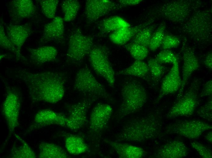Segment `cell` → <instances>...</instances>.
I'll list each match as a JSON object with an SVG mask.
<instances>
[{
  "label": "cell",
  "instance_id": "cell-1",
  "mask_svg": "<svg viewBox=\"0 0 212 158\" xmlns=\"http://www.w3.org/2000/svg\"><path fill=\"white\" fill-rule=\"evenodd\" d=\"M16 76L24 82L33 102L55 104L64 96L65 81L60 73L50 71L33 73L20 70Z\"/></svg>",
  "mask_w": 212,
  "mask_h": 158
},
{
  "label": "cell",
  "instance_id": "cell-2",
  "mask_svg": "<svg viewBox=\"0 0 212 158\" xmlns=\"http://www.w3.org/2000/svg\"><path fill=\"white\" fill-rule=\"evenodd\" d=\"M161 131L159 121L153 115L134 118L123 126L116 136V141L143 142L156 138Z\"/></svg>",
  "mask_w": 212,
  "mask_h": 158
},
{
  "label": "cell",
  "instance_id": "cell-3",
  "mask_svg": "<svg viewBox=\"0 0 212 158\" xmlns=\"http://www.w3.org/2000/svg\"><path fill=\"white\" fill-rule=\"evenodd\" d=\"M122 102L118 112L121 118L140 110L147 99L146 91L138 81L129 80L121 89Z\"/></svg>",
  "mask_w": 212,
  "mask_h": 158
},
{
  "label": "cell",
  "instance_id": "cell-4",
  "mask_svg": "<svg viewBox=\"0 0 212 158\" xmlns=\"http://www.w3.org/2000/svg\"><path fill=\"white\" fill-rule=\"evenodd\" d=\"M212 23L211 10L199 11L187 20L182 30L193 40L206 42L211 38Z\"/></svg>",
  "mask_w": 212,
  "mask_h": 158
},
{
  "label": "cell",
  "instance_id": "cell-5",
  "mask_svg": "<svg viewBox=\"0 0 212 158\" xmlns=\"http://www.w3.org/2000/svg\"><path fill=\"white\" fill-rule=\"evenodd\" d=\"M200 81L195 79L186 92L177 99L174 105L167 115L168 118L179 116H188L193 114L198 106V97Z\"/></svg>",
  "mask_w": 212,
  "mask_h": 158
},
{
  "label": "cell",
  "instance_id": "cell-6",
  "mask_svg": "<svg viewBox=\"0 0 212 158\" xmlns=\"http://www.w3.org/2000/svg\"><path fill=\"white\" fill-rule=\"evenodd\" d=\"M108 52L105 47L101 45H94L88 54L89 60L95 73L113 88L115 84V74Z\"/></svg>",
  "mask_w": 212,
  "mask_h": 158
},
{
  "label": "cell",
  "instance_id": "cell-7",
  "mask_svg": "<svg viewBox=\"0 0 212 158\" xmlns=\"http://www.w3.org/2000/svg\"><path fill=\"white\" fill-rule=\"evenodd\" d=\"M21 104L20 93L13 88L7 87L6 95L2 106V113L9 130V134L5 144L7 143L16 128L19 125Z\"/></svg>",
  "mask_w": 212,
  "mask_h": 158
},
{
  "label": "cell",
  "instance_id": "cell-8",
  "mask_svg": "<svg viewBox=\"0 0 212 158\" xmlns=\"http://www.w3.org/2000/svg\"><path fill=\"white\" fill-rule=\"evenodd\" d=\"M94 46L91 37L84 35L80 29H76L69 38L67 58L73 64L80 63L89 54Z\"/></svg>",
  "mask_w": 212,
  "mask_h": 158
},
{
  "label": "cell",
  "instance_id": "cell-9",
  "mask_svg": "<svg viewBox=\"0 0 212 158\" xmlns=\"http://www.w3.org/2000/svg\"><path fill=\"white\" fill-rule=\"evenodd\" d=\"M73 87L80 92L90 94L97 97L108 99L109 95L104 86L96 78L90 69L80 68L75 76Z\"/></svg>",
  "mask_w": 212,
  "mask_h": 158
},
{
  "label": "cell",
  "instance_id": "cell-10",
  "mask_svg": "<svg viewBox=\"0 0 212 158\" xmlns=\"http://www.w3.org/2000/svg\"><path fill=\"white\" fill-rule=\"evenodd\" d=\"M212 128L211 125L200 120H180L169 124L166 131L168 134L194 139L199 138L203 133Z\"/></svg>",
  "mask_w": 212,
  "mask_h": 158
},
{
  "label": "cell",
  "instance_id": "cell-11",
  "mask_svg": "<svg viewBox=\"0 0 212 158\" xmlns=\"http://www.w3.org/2000/svg\"><path fill=\"white\" fill-rule=\"evenodd\" d=\"M191 3L186 0L169 1L159 8V13L167 20L181 23L188 19L191 11Z\"/></svg>",
  "mask_w": 212,
  "mask_h": 158
},
{
  "label": "cell",
  "instance_id": "cell-12",
  "mask_svg": "<svg viewBox=\"0 0 212 158\" xmlns=\"http://www.w3.org/2000/svg\"><path fill=\"white\" fill-rule=\"evenodd\" d=\"M122 5L109 0H87L85 14L87 22L91 23L112 11L119 9Z\"/></svg>",
  "mask_w": 212,
  "mask_h": 158
},
{
  "label": "cell",
  "instance_id": "cell-13",
  "mask_svg": "<svg viewBox=\"0 0 212 158\" xmlns=\"http://www.w3.org/2000/svg\"><path fill=\"white\" fill-rule=\"evenodd\" d=\"M66 117L51 110L44 109L39 111L35 115L32 122L25 132H30L42 127L56 125L65 127Z\"/></svg>",
  "mask_w": 212,
  "mask_h": 158
},
{
  "label": "cell",
  "instance_id": "cell-14",
  "mask_svg": "<svg viewBox=\"0 0 212 158\" xmlns=\"http://www.w3.org/2000/svg\"><path fill=\"white\" fill-rule=\"evenodd\" d=\"M113 112V109L109 105L98 103L92 109L89 119L90 127L93 132H102L107 125Z\"/></svg>",
  "mask_w": 212,
  "mask_h": 158
},
{
  "label": "cell",
  "instance_id": "cell-15",
  "mask_svg": "<svg viewBox=\"0 0 212 158\" xmlns=\"http://www.w3.org/2000/svg\"><path fill=\"white\" fill-rule=\"evenodd\" d=\"M89 103L88 101L84 100L69 107V116L66 118L65 127L75 131L83 126L87 120Z\"/></svg>",
  "mask_w": 212,
  "mask_h": 158
},
{
  "label": "cell",
  "instance_id": "cell-16",
  "mask_svg": "<svg viewBox=\"0 0 212 158\" xmlns=\"http://www.w3.org/2000/svg\"><path fill=\"white\" fill-rule=\"evenodd\" d=\"M172 64L171 68L162 81L157 101L167 95L176 92L181 88L182 79L178 60Z\"/></svg>",
  "mask_w": 212,
  "mask_h": 158
},
{
  "label": "cell",
  "instance_id": "cell-17",
  "mask_svg": "<svg viewBox=\"0 0 212 158\" xmlns=\"http://www.w3.org/2000/svg\"><path fill=\"white\" fill-rule=\"evenodd\" d=\"M183 60L182 84L177 99L183 94L184 88L191 75L200 67L198 60L190 47H186L184 49Z\"/></svg>",
  "mask_w": 212,
  "mask_h": 158
},
{
  "label": "cell",
  "instance_id": "cell-18",
  "mask_svg": "<svg viewBox=\"0 0 212 158\" xmlns=\"http://www.w3.org/2000/svg\"><path fill=\"white\" fill-rule=\"evenodd\" d=\"M188 149L182 141L174 140L161 146L155 153L158 158H182L188 154Z\"/></svg>",
  "mask_w": 212,
  "mask_h": 158
},
{
  "label": "cell",
  "instance_id": "cell-19",
  "mask_svg": "<svg viewBox=\"0 0 212 158\" xmlns=\"http://www.w3.org/2000/svg\"><path fill=\"white\" fill-rule=\"evenodd\" d=\"M36 7L31 0H14L9 4V13L14 20L29 18L35 14Z\"/></svg>",
  "mask_w": 212,
  "mask_h": 158
},
{
  "label": "cell",
  "instance_id": "cell-20",
  "mask_svg": "<svg viewBox=\"0 0 212 158\" xmlns=\"http://www.w3.org/2000/svg\"><path fill=\"white\" fill-rule=\"evenodd\" d=\"M6 29L9 39L20 53L21 47L32 33L30 27L26 25H11L7 26Z\"/></svg>",
  "mask_w": 212,
  "mask_h": 158
},
{
  "label": "cell",
  "instance_id": "cell-21",
  "mask_svg": "<svg viewBox=\"0 0 212 158\" xmlns=\"http://www.w3.org/2000/svg\"><path fill=\"white\" fill-rule=\"evenodd\" d=\"M104 141L113 148L120 158H141L145 155V151L140 147L117 141Z\"/></svg>",
  "mask_w": 212,
  "mask_h": 158
},
{
  "label": "cell",
  "instance_id": "cell-22",
  "mask_svg": "<svg viewBox=\"0 0 212 158\" xmlns=\"http://www.w3.org/2000/svg\"><path fill=\"white\" fill-rule=\"evenodd\" d=\"M64 33L63 18L56 16L44 26L42 40L48 41H59L63 39Z\"/></svg>",
  "mask_w": 212,
  "mask_h": 158
},
{
  "label": "cell",
  "instance_id": "cell-23",
  "mask_svg": "<svg viewBox=\"0 0 212 158\" xmlns=\"http://www.w3.org/2000/svg\"><path fill=\"white\" fill-rule=\"evenodd\" d=\"M147 22L133 26L123 28L111 33L109 38L114 43L119 45L126 44L141 30L148 25Z\"/></svg>",
  "mask_w": 212,
  "mask_h": 158
},
{
  "label": "cell",
  "instance_id": "cell-24",
  "mask_svg": "<svg viewBox=\"0 0 212 158\" xmlns=\"http://www.w3.org/2000/svg\"><path fill=\"white\" fill-rule=\"evenodd\" d=\"M30 57L32 61L37 64H42L54 60L58 53L57 49L51 46H44L28 49Z\"/></svg>",
  "mask_w": 212,
  "mask_h": 158
},
{
  "label": "cell",
  "instance_id": "cell-25",
  "mask_svg": "<svg viewBox=\"0 0 212 158\" xmlns=\"http://www.w3.org/2000/svg\"><path fill=\"white\" fill-rule=\"evenodd\" d=\"M39 158H68L70 156L60 146L52 143H41L38 146Z\"/></svg>",
  "mask_w": 212,
  "mask_h": 158
},
{
  "label": "cell",
  "instance_id": "cell-26",
  "mask_svg": "<svg viewBox=\"0 0 212 158\" xmlns=\"http://www.w3.org/2000/svg\"><path fill=\"white\" fill-rule=\"evenodd\" d=\"M65 145L70 154L77 155L86 152L88 147L81 137L73 135H68L65 138Z\"/></svg>",
  "mask_w": 212,
  "mask_h": 158
},
{
  "label": "cell",
  "instance_id": "cell-27",
  "mask_svg": "<svg viewBox=\"0 0 212 158\" xmlns=\"http://www.w3.org/2000/svg\"><path fill=\"white\" fill-rule=\"evenodd\" d=\"M130 26V24L122 17L113 16L103 20L100 24L99 28L101 33L105 34Z\"/></svg>",
  "mask_w": 212,
  "mask_h": 158
},
{
  "label": "cell",
  "instance_id": "cell-28",
  "mask_svg": "<svg viewBox=\"0 0 212 158\" xmlns=\"http://www.w3.org/2000/svg\"><path fill=\"white\" fill-rule=\"evenodd\" d=\"M15 137L20 143L18 146H13L11 149L9 157L12 158H35V153L28 144L20 136L15 134Z\"/></svg>",
  "mask_w": 212,
  "mask_h": 158
},
{
  "label": "cell",
  "instance_id": "cell-29",
  "mask_svg": "<svg viewBox=\"0 0 212 158\" xmlns=\"http://www.w3.org/2000/svg\"><path fill=\"white\" fill-rule=\"evenodd\" d=\"M149 72V67L146 63L142 60H136L130 66L119 71L118 74L120 75L143 77Z\"/></svg>",
  "mask_w": 212,
  "mask_h": 158
},
{
  "label": "cell",
  "instance_id": "cell-30",
  "mask_svg": "<svg viewBox=\"0 0 212 158\" xmlns=\"http://www.w3.org/2000/svg\"><path fill=\"white\" fill-rule=\"evenodd\" d=\"M62 9L64 14V21L69 22L76 17L80 7V3L76 0L63 1L62 4Z\"/></svg>",
  "mask_w": 212,
  "mask_h": 158
},
{
  "label": "cell",
  "instance_id": "cell-31",
  "mask_svg": "<svg viewBox=\"0 0 212 158\" xmlns=\"http://www.w3.org/2000/svg\"><path fill=\"white\" fill-rule=\"evenodd\" d=\"M125 47L136 60L143 61L148 54V47L134 42H131L126 44Z\"/></svg>",
  "mask_w": 212,
  "mask_h": 158
},
{
  "label": "cell",
  "instance_id": "cell-32",
  "mask_svg": "<svg viewBox=\"0 0 212 158\" xmlns=\"http://www.w3.org/2000/svg\"><path fill=\"white\" fill-rule=\"evenodd\" d=\"M166 25L161 24L153 33L148 48L152 51L156 50L162 44L164 35Z\"/></svg>",
  "mask_w": 212,
  "mask_h": 158
},
{
  "label": "cell",
  "instance_id": "cell-33",
  "mask_svg": "<svg viewBox=\"0 0 212 158\" xmlns=\"http://www.w3.org/2000/svg\"><path fill=\"white\" fill-rule=\"evenodd\" d=\"M154 28L151 26H146L139 31L132 40L131 42L136 43L148 47L153 34Z\"/></svg>",
  "mask_w": 212,
  "mask_h": 158
},
{
  "label": "cell",
  "instance_id": "cell-34",
  "mask_svg": "<svg viewBox=\"0 0 212 158\" xmlns=\"http://www.w3.org/2000/svg\"><path fill=\"white\" fill-rule=\"evenodd\" d=\"M59 1L57 0H42L40 4L42 13L48 18L53 19L55 17Z\"/></svg>",
  "mask_w": 212,
  "mask_h": 158
},
{
  "label": "cell",
  "instance_id": "cell-35",
  "mask_svg": "<svg viewBox=\"0 0 212 158\" xmlns=\"http://www.w3.org/2000/svg\"><path fill=\"white\" fill-rule=\"evenodd\" d=\"M0 46L2 48L12 52L18 58L22 57L21 53L9 39L5 31L4 27L1 23L0 25Z\"/></svg>",
  "mask_w": 212,
  "mask_h": 158
},
{
  "label": "cell",
  "instance_id": "cell-36",
  "mask_svg": "<svg viewBox=\"0 0 212 158\" xmlns=\"http://www.w3.org/2000/svg\"><path fill=\"white\" fill-rule=\"evenodd\" d=\"M147 65L153 80L155 81H158L164 74V67L155 58L150 59L148 61Z\"/></svg>",
  "mask_w": 212,
  "mask_h": 158
},
{
  "label": "cell",
  "instance_id": "cell-37",
  "mask_svg": "<svg viewBox=\"0 0 212 158\" xmlns=\"http://www.w3.org/2000/svg\"><path fill=\"white\" fill-rule=\"evenodd\" d=\"M161 64L173 63L178 60L176 55L172 51L163 50L160 52L155 58Z\"/></svg>",
  "mask_w": 212,
  "mask_h": 158
},
{
  "label": "cell",
  "instance_id": "cell-38",
  "mask_svg": "<svg viewBox=\"0 0 212 158\" xmlns=\"http://www.w3.org/2000/svg\"><path fill=\"white\" fill-rule=\"evenodd\" d=\"M180 43V40L177 36L165 35L161 45L163 50H168L177 47Z\"/></svg>",
  "mask_w": 212,
  "mask_h": 158
},
{
  "label": "cell",
  "instance_id": "cell-39",
  "mask_svg": "<svg viewBox=\"0 0 212 158\" xmlns=\"http://www.w3.org/2000/svg\"><path fill=\"white\" fill-rule=\"evenodd\" d=\"M191 145L202 157L203 158L212 157V152L211 150L203 144L198 142H193L191 143Z\"/></svg>",
  "mask_w": 212,
  "mask_h": 158
},
{
  "label": "cell",
  "instance_id": "cell-40",
  "mask_svg": "<svg viewBox=\"0 0 212 158\" xmlns=\"http://www.w3.org/2000/svg\"><path fill=\"white\" fill-rule=\"evenodd\" d=\"M212 96L210 97L207 102L197 111V115L208 120H212Z\"/></svg>",
  "mask_w": 212,
  "mask_h": 158
},
{
  "label": "cell",
  "instance_id": "cell-41",
  "mask_svg": "<svg viewBox=\"0 0 212 158\" xmlns=\"http://www.w3.org/2000/svg\"><path fill=\"white\" fill-rule=\"evenodd\" d=\"M212 81L210 80L207 81L204 84L203 88L200 94V96L202 97L212 96Z\"/></svg>",
  "mask_w": 212,
  "mask_h": 158
},
{
  "label": "cell",
  "instance_id": "cell-42",
  "mask_svg": "<svg viewBox=\"0 0 212 158\" xmlns=\"http://www.w3.org/2000/svg\"><path fill=\"white\" fill-rule=\"evenodd\" d=\"M142 1L141 0H120L118 1V3L123 6L136 5L140 4Z\"/></svg>",
  "mask_w": 212,
  "mask_h": 158
},
{
  "label": "cell",
  "instance_id": "cell-43",
  "mask_svg": "<svg viewBox=\"0 0 212 158\" xmlns=\"http://www.w3.org/2000/svg\"><path fill=\"white\" fill-rule=\"evenodd\" d=\"M203 63L205 67L209 70H212V53L210 52L205 57Z\"/></svg>",
  "mask_w": 212,
  "mask_h": 158
},
{
  "label": "cell",
  "instance_id": "cell-44",
  "mask_svg": "<svg viewBox=\"0 0 212 158\" xmlns=\"http://www.w3.org/2000/svg\"><path fill=\"white\" fill-rule=\"evenodd\" d=\"M212 131L209 132L205 136L206 140L210 143H212Z\"/></svg>",
  "mask_w": 212,
  "mask_h": 158
}]
</instances>
